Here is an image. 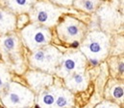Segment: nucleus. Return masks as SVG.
<instances>
[{"label": "nucleus", "mask_w": 124, "mask_h": 108, "mask_svg": "<svg viewBox=\"0 0 124 108\" xmlns=\"http://www.w3.org/2000/svg\"><path fill=\"white\" fill-rule=\"evenodd\" d=\"M97 107H118V105L116 104V103H113V102H110V101H103L102 103L98 104Z\"/></svg>", "instance_id": "obj_18"}, {"label": "nucleus", "mask_w": 124, "mask_h": 108, "mask_svg": "<svg viewBox=\"0 0 124 108\" xmlns=\"http://www.w3.org/2000/svg\"><path fill=\"white\" fill-rule=\"evenodd\" d=\"M66 12V8L58 6L50 0H37L28 14L32 23L51 28L56 26L59 19Z\"/></svg>", "instance_id": "obj_3"}, {"label": "nucleus", "mask_w": 124, "mask_h": 108, "mask_svg": "<svg viewBox=\"0 0 124 108\" xmlns=\"http://www.w3.org/2000/svg\"><path fill=\"white\" fill-rule=\"evenodd\" d=\"M56 32L62 42L67 44L79 43L88 33V26L71 15H63L56 24Z\"/></svg>", "instance_id": "obj_6"}, {"label": "nucleus", "mask_w": 124, "mask_h": 108, "mask_svg": "<svg viewBox=\"0 0 124 108\" xmlns=\"http://www.w3.org/2000/svg\"><path fill=\"white\" fill-rule=\"evenodd\" d=\"M11 81V74L8 66L3 62L0 63V95L3 93L9 82Z\"/></svg>", "instance_id": "obj_15"}, {"label": "nucleus", "mask_w": 124, "mask_h": 108, "mask_svg": "<svg viewBox=\"0 0 124 108\" xmlns=\"http://www.w3.org/2000/svg\"><path fill=\"white\" fill-rule=\"evenodd\" d=\"M0 97L2 104L6 107H32L36 101L35 93L30 88L12 81L9 82Z\"/></svg>", "instance_id": "obj_5"}, {"label": "nucleus", "mask_w": 124, "mask_h": 108, "mask_svg": "<svg viewBox=\"0 0 124 108\" xmlns=\"http://www.w3.org/2000/svg\"><path fill=\"white\" fill-rule=\"evenodd\" d=\"M0 53L9 69L20 74L24 70L23 46L17 34L8 33L0 37Z\"/></svg>", "instance_id": "obj_2"}, {"label": "nucleus", "mask_w": 124, "mask_h": 108, "mask_svg": "<svg viewBox=\"0 0 124 108\" xmlns=\"http://www.w3.org/2000/svg\"><path fill=\"white\" fill-rule=\"evenodd\" d=\"M37 0H3L7 9L16 14H28Z\"/></svg>", "instance_id": "obj_14"}, {"label": "nucleus", "mask_w": 124, "mask_h": 108, "mask_svg": "<svg viewBox=\"0 0 124 108\" xmlns=\"http://www.w3.org/2000/svg\"><path fill=\"white\" fill-rule=\"evenodd\" d=\"M62 53L55 46L46 44L38 48L29 54L28 61L32 69L40 70L49 74H55L62 57Z\"/></svg>", "instance_id": "obj_4"}, {"label": "nucleus", "mask_w": 124, "mask_h": 108, "mask_svg": "<svg viewBox=\"0 0 124 108\" xmlns=\"http://www.w3.org/2000/svg\"><path fill=\"white\" fill-rule=\"evenodd\" d=\"M74 104V94L65 87L58 86L53 107H72Z\"/></svg>", "instance_id": "obj_13"}, {"label": "nucleus", "mask_w": 124, "mask_h": 108, "mask_svg": "<svg viewBox=\"0 0 124 108\" xmlns=\"http://www.w3.org/2000/svg\"><path fill=\"white\" fill-rule=\"evenodd\" d=\"M111 95L116 101H123V85L116 84V85L113 86L111 89Z\"/></svg>", "instance_id": "obj_16"}, {"label": "nucleus", "mask_w": 124, "mask_h": 108, "mask_svg": "<svg viewBox=\"0 0 124 108\" xmlns=\"http://www.w3.org/2000/svg\"><path fill=\"white\" fill-rule=\"evenodd\" d=\"M50 1L58 6L64 7V8H68L72 6V3H73V0H50Z\"/></svg>", "instance_id": "obj_17"}, {"label": "nucleus", "mask_w": 124, "mask_h": 108, "mask_svg": "<svg viewBox=\"0 0 124 108\" xmlns=\"http://www.w3.org/2000/svg\"><path fill=\"white\" fill-rule=\"evenodd\" d=\"M57 88H58L57 85L52 84L49 87L40 91L38 94L37 101H35V103L39 107H53L56 99Z\"/></svg>", "instance_id": "obj_12"}, {"label": "nucleus", "mask_w": 124, "mask_h": 108, "mask_svg": "<svg viewBox=\"0 0 124 108\" xmlns=\"http://www.w3.org/2000/svg\"><path fill=\"white\" fill-rule=\"evenodd\" d=\"M16 28V14L11 12L6 7L0 6V34H5L12 33Z\"/></svg>", "instance_id": "obj_11"}, {"label": "nucleus", "mask_w": 124, "mask_h": 108, "mask_svg": "<svg viewBox=\"0 0 124 108\" xmlns=\"http://www.w3.org/2000/svg\"><path fill=\"white\" fill-rule=\"evenodd\" d=\"M83 1H98V2H100L101 0H73V3H72V5H73L74 3H78V2H83Z\"/></svg>", "instance_id": "obj_19"}, {"label": "nucleus", "mask_w": 124, "mask_h": 108, "mask_svg": "<svg viewBox=\"0 0 124 108\" xmlns=\"http://www.w3.org/2000/svg\"><path fill=\"white\" fill-rule=\"evenodd\" d=\"M110 49V35L103 31L89 32L81 40L80 51L91 62L103 61L108 56Z\"/></svg>", "instance_id": "obj_1"}, {"label": "nucleus", "mask_w": 124, "mask_h": 108, "mask_svg": "<svg viewBox=\"0 0 124 108\" xmlns=\"http://www.w3.org/2000/svg\"><path fill=\"white\" fill-rule=\"evenodd\" d=\"M87 58L80 50H69L62 54L56 75L63 79L72 72L86 68Z\"/></svg>", "instance_id": "obj_8"}, {"label": "nucleus", "mask_w": 124, "mask_h": 108, "mask_svg": "<svg viewBox=\"0 0 124 108\" xmlns=\"http://www.w3.org/2000/svg\"><path fill=\"white\" fill-rule=\"evenodd\" d=\"M25 80L29 84L30 89L35 94H39L40 91L49 87L54 82L52 74L37 69L29 70L25 74Z\"/></svg>", "instance_id": "obj_9"}, {"label": "nucleus", "mask_w": 124, "mask_h": 108, "mask_svg": "<svg viewBox=\"0 0 124 108\" xmlns=\"http://www.w3.org/2000/svg\"><path fill=\"white\" fill-rule=\"evenodd\" d=\"M62 80L64 81L65 88H67L70 92L74 94L78 92H83L87 89L89 85L90 78L85 68V69L70 73L69 75L64 77Z\"/></svg>", "instance_id": "obj_10"}, {"label": "nucleus", "mask_w": 124, "mask_h": 108, "mask_svg": "<svg viewBox=\"0 0 124 108\" xmlns=\"http://www.w3.org/2000/svg\"><path fill=\"white\" fill-rule=\"evenodd\" d=\"M20 39L22 44L32 52L49 44L52 40V33L50 28L31 22L20 31Z\"/></svg>", "instance_id": "obj_7"}]
</instances>
